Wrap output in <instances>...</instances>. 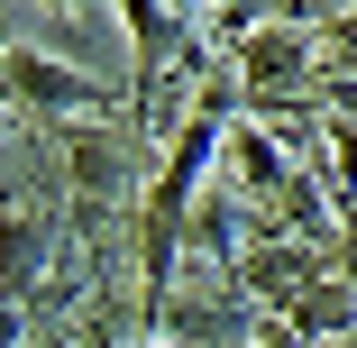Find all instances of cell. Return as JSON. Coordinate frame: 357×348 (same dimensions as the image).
I'll list each match as a JSON object with an SVG mask.
<instances>
[{"label":"cell","instance_id":"cell-1","mask_svg":"<svg viewBox=\"0 0 357 348\" xmlns=\"http://www.w3.org/2000/svg\"><path fill=\"white\" fill-rule=\"evenodd\" d=\"M147 348H183V339H147Z\"/></svg>","mask_w":357,"mask_h":348}]
</instances>
